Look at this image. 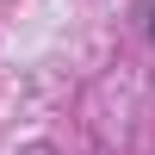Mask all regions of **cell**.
<instances>
[{"mask_svg":"<svg viewBox=\"0 0 155 155\" xmlns=\"http://www.w3.org/2000/svg\"><path fill=\"white\" fill-rule=\"evenodd\" d=\"M149 37H155V19H149Z\"/></svg>","mask_w":155,"mask_h":155,"instance_id":"obj_1","label":"cell"}]
</instances>
